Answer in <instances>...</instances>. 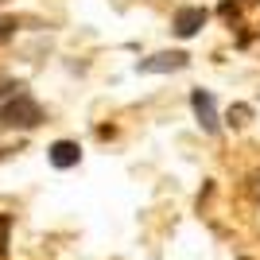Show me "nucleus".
<instances>
[{"instance_id": "nucleus-1", "label": "nucleus", "mask_w": 260, "mask_h": 260, "mask_svg": "<svg viewBox=\"0 0 260 260\" xmlns=\"http://www.w3.org/2000/svg\"><path fill=\"white\" fill-rule=\"evenodd\" d=\"M39 120H43V109L27 93H16L12 101L0 105V124H8V128H35Z\"/></svg>"}, {"instance_id": "nucleus-2", "label": "nucleus", "mask_w": 260, "mask_h": 260, "mask_svg": "<svg viewBox=\"0 0 260 260\" xmlns=\"http://www.w3.org/2000/svg\"><path fill=\"white\" fill-rule=\"evenodd\" d=\"M186 66V54L183 51H163V54H152L140 62V74H163V70H183Z\"/></svg>"}, {"instance_id": "nucleus-3", "label": "nucleus", "mask_w": 260, "mask_h": 260, "mask_svg": "<svg viewBox=\"0 0 260 260\" xmlns=\"http://www.w3.org/2000/svg\"><path fill=\"white\" fill-rule=\"evenodd\" d=\"M190 105H194L198 124L206 132H217V109H214V98H210L206 89H194V93H190Z\"/></svg>"}, {"instance_id": "nucleus-4", "label": "nucleus", "mask_w": 260, "mask_h": 260, "mask_svg": "<svg viewBox=\"0 0 260 260\" xmlns=\"http://www.w3.org/2000/svg\"><path fill=\"white\" fill-rule=\"evenodd\" d=\"M198 27H206V8H179V16H175V35L190 39V35H198Z\"/></svg>"}, {"instance_id": "nucleus-5", "label": "nucleus", "mask_w": 260, "mask_h": 260, "mask_svg": "<svg viewBox=\"0 0 260 260\" xmlns=\"http://www.w3.org/2000/svg\"><path fill=\"white\" fill-rule=\"evenodd\" d=\"M47 155H51V163L58 167V171H66V167H78V159H82V148H78L74 140H54Z\"/></svg>"}, {"instance_id": "nucleus-6", "label": "nucleus", "mask_w": 260, "mask_h": 260, "mask_svg": "<svg viewBox=\"0 0 260 260\" xmlns=\"http://www.w3.org/2000/svg\"><path fill=\"white\" fill-rule=\"evenodd\" d=\"M8 225H12V217L4 214L0 217V256H4V249H8Z\"/></svg>"}, {"instance_id": "nucleus-7", "label": "nucleus", "mask_w": 260, "mask_h": 260, "mask_svg": "<svg viewBox=\"0 0 260 260\" xmlns=\"http://www.w3.org/2000/svg\"><path fill=\"white\" fill-rule=\"evenodd\" d=\"M245 117H249V109H245V105L229 109V120H233V124H245Z\"/></svg>"}, {"instance_id": "nucleus-8", "label": "nucleus", "mask_w": 260, "mask_h": 260, "mask_svg": "<svg viewBox=\"0 0 260 260\" xmlns=\"http://www.w3.org/2000/svg\"><path fill=\"white\" fill-rule=\"evenodd\" d=\"M4 155H8V148H0V159H4Z\"/></svg>"}, {"instance_id": "nucleus-9", "label": "nucleus", "mask_w": 260, "mask_h": 260, "mask_svg": "<svg viewBox=\"0 0 260 260\" xmlns=\"http://www.w3.org/2000/svg\"><path fill=\"white\" fill-rule=\"evenodd\" d=\"M249 4H252V0H249Z\"/></svg>"}]
</instances>
